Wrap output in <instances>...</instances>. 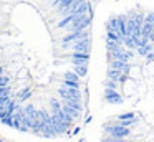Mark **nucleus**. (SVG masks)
Here are the masks:
<instances>
[{
	"instance_id": "20e7f679",
	"label": "nucleus",
	"mask_w": 154,
	"mask_h": 142,
	"mask_svg": "<svg viewBox=\"0 0 154 142\" xmlns=\"http://www.w3.org/2000/svg\"><path fill=\"white\" fill-rule=\"evenodd\" d=\"M111 68L119 69V71H123L124 74H129V71H131V65H129V63L121 61V59H111Z\"/></svg>"
},
{
	"instance_id": "0eeeda50",
	"label": "nucleus",
	"mask_w": 154,
	"mask_h": 142,
	"mask_svg": "<svg viewBox=\"0 0 154 142\" xmlns=\"http://www.w3.org/2000/svg\"><path fill=\"white\" fill-rule=\"evenodd\" d=\"M75 73H76L78 76H86L88 66H86V65H78V66H75Z\"/></svg>"
},
{
	"instance_id": "9b49d317",
	"label": "nucleus",
	"mask_w": 154,
	"mask_h": 142,
	"mask_svg": "<svg viewBox=\"0 0 154 142\" xmlns=\"http://www.w3.org/2000/svg\"><path fill=\"white\" fill-rule=\"evenodd\" d=\"M134 122H136V119H126V121H119V122H118V124H121V125H123V127H129V125H133L134 124Z\"/></svg>"
},
{
	"instance_id": "423d86ee",
	"label": "nucleus",
	"mask_w": 154,
	"mask_h": 142,
	"mask_svg": "<svg viewBox=\"0 0 154 142\" xmlns=\"http://www.w3.org/2000/svg\"><path fill=\"white\" fill-rule=\"evenodd\" d=\"M123 45L126 46L128 50H134V48H136V41H134V38L131 35L126 36V38H123Z\"/></svg>"
},
{
	"instance_id": "ddd939ff",
	"label": "nucleus",
	"mask_w": 154,
	"mask_h": 142,
	"mask_svg": "<svg viewBox=\"0 0 154 142\" xmlns=\"http://www.w3.org/2000/svg\"><path fill=\"white\" fill-rule=\"evenodd\" d=\"M134 117V114L133 112H124V114H119V121H126V119H133Z\"/></svg>"
},
{
	"instance_id": "9d476101",
	"label": "nucleus",
	"mask_w": 154,
	"mask_h": 142,
	"mask_svg": "<svg viewBox=\"0 0 154 142\" xmlns=\"http://www.w3.org/2000/svg\"><path fill=\"white\" fill-rule=\"evenodd\" d=\"M104 86H106L108 89H118V81H113V79H108V81L104 83Z\"/></svg>"
},
{
	"instance_id": "f8f14e48",
	"label": "nucleus",
	"mask_w": 154,
	"mask_h": 142,
	"mask_svg": "<svg viewBox=\"0 0 154 142\" xmlns=\"http://www.w3.org/2000/svg\"><path fill=\"white\" fill-rule=\"evenodd\" d=\"M78 78H80V76H78L76 73H70V71H68L66 74H65V79H71V81H78Z\"/></svg>"
},
{
	"instance_id": "7ed1b4c3",
	"label": "nucleus",
	"mask_w": 154,
	"mask_h": 142,
	"mask_svg": "<svg viewBox=\"0 0 154 142\" xmlns=\"http://www.w3.org/2000/svg\"><path fill=\"white\" fill-rule=\"evenodd\" d=\"M73 51H76V53H88V55H90V40L83 38V40L75 41L73 43Z\"/></svg>"
},
{
	"instance_id": "6e6552de",
	"label": "nucleus",
	"mask_w": 154,
	"mask_h": 142,
	"mask_svg": "<svg viewBox=\"0 0 154 142\" xmlns=\"http://www.w3.org/2000/svg\"><path fill=\"white\" fill-rule=\"evenodd\" d=\"M151 50H152V46L147 43V45H144V46H141V48H137V53H139V55H143V56H146L147 53L151 51Z\"/></svg>"
},
{
	"instance_id": "4468645a",
	"label": "nucleus",
	"mask_w": 154,
	"mask_h": 142,
	"mask_svg": "<svg viewBox=\"0 0 154 142\" xmlns=\"http://www.w3.org/2000/svg\"><path fill=\"white\" fill-rule=\"evenodd\" d=\"M0 142H2V140H0Z\"/></svg>"
},
{
	"instance_id": "39448f33",
	"label": "nucleus",
	"mask_w": 154,
	"mask_h": 142,
	"mask_svg": "<svg viewBox=\"0 0 154 142\" xmlns=\"http://www.w3.org/2000/svg\"><path fill=\"white\" fill-rule=\"evenodd\" d=\"M88 59H90V55H88V53H76V51H75L73 55H71V61H73L75 66L88 65Z\"/></svg>"
},
{
	"instance_id": "f257e3e1",
	"label": "nucleus",
	"mask_w": 154,
	"mask_h": 142,
	"mask_svg": "<svg viewBox=\"0 0 154 142\" xmlns=\"http://www.w3.org/2000/svg\"><path fill=\"white\" fill-rule=\"evenodd\" d=\"M106 132L113 137H119V139H126L129 135V129L128 127H123L121 124H114V125H108L106 127Z\"/></svg>"
},
{
	"instance_id": "f03ea898",
	"label": "nucleus",
	"mask_w": 154,
	"mask_h": 142,
	"mask_svg": "<svg viewBox=\"0 0 154 142\" xmlns=\"http://www.w3.org/2000/svg\"><path fill=\"white\" fill-rule=\"evenodd\" d=\"M104 99H106L108 102H111V104H121V102H123V98H121V94L118 92V89L104 88Z\"/></svg>"
},
{
	"instance_id": "1a4fd4ad",
	"label": "nucleus",
	"mask_w": 154,
	"mask_h": 142,
	"mask_svg": "<svg viewBox=\"0 0 154 142\" xmlns=\"http://www.w3.org/2000/svg\"><path fill=\"white\" fill-rule=\"evenodd\" d=\"M63 86H65V88H80V83H78V81H71V79H65Z\"/></svg>"
}]
</instances>
